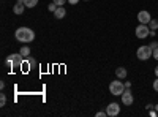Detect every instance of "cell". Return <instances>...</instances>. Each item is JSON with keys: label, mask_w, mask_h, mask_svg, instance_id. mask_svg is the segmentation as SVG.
Segmentation results:
<instances>
[{"label": "cell", "mask_w": 158, "mask_h": 117, "mask_svg": "<svg viewBox=\"0 0 158 117\" xmlns=\"http://www.w3.org/2000/svg\"><path fill=\"white\" fill-rule=\"evenodd\" d=\"M15 36H16V40L19 43H32L35 40V32L32 29H29V27H19L16 30Z\"/></svg>", "instance_id": "6da1fadb"}, {"label": "cell", "mask_w": 158, "mask_h": 117, "mask_svg": "<svg viewBox=\"0 0 158 117\" xmlns=\"http://www.w3.org/2000/svg\"><path fill=\"white\" fill-rule=\"evenodd\" d=\"M24 57L21 56V52L19 54H10L8 57H6V65L11 68V70H19L21 67H22V63H24V60H22Z\"/></svg>", "instance_id": "7a4b0ae2"}, {"label": "cell", "mask_w": 158, "mask_h": 117, "mask_svg": "<svg viewBox=\"0 0 158 117\" xmlns=\"http://www.w3.org/2000/svg\"><path fill=\"white\" fill-rule=\"evenodd\" d=\"M153 56V49L150 46H139L136 51V57L139 60H149Z\"/></svg>", "instance_id": "3957f363"}, {"label": "cell", "mask_w": 158, "mask_h": 117, "mask_svg": "<svg viewBox=\"0 0 158 117\" xmlns=\"http://www.w3.org/2000/svg\"><path fill=\"white\" fill-rule=\"evenodd\" d=\"M125 84L122 82V81H112L111 84H109V92H111V95H122L123 92H125Z\"/></svg>", "instance_id": "277c9868"}, {"label": "cell", "mask_w": 158, "mask_h": 117, "mask_svg": "<svg viewBox=\"0 0 158 117\" xmlns=\"http://www.w3.org/2000/svg\"><path fill=\"white\" fill-rule=\"evenodd\" d=\"M150 33V29L147 24H139L136 27V38H139V40H144V38H147Z\"/></svg>", "instance_id": "5b68a950"}, {"label": "cell", "mask_w": 158, "mask_h": 117, "mask_svg": "<svg viewBox=\"0 0 158 117\" xmlns=\"http://www.w3.org/2000/svg\"><path fill=\"white\" fill-rule=\"evenodd\" d=\"M106 112H108L109 117H115V115H118V114H120V106H118V103H115V101L109 103V105L106 106Z\"/></svg>", "instance_id": "8992f818"}, {"label": "cell", "mask_w": 158, "mask_h": 117, "mask_svg": "<svg viewBox=\"0 0 158 117\" xmlns=\"http://www.w3.org/2000/svg\"><path fill=\"white\" fill-rule=\"evenodd\" d=\"M120 97H122V103H123L125 106H131V105H133L135 98H133V94H131L130 89H125V92H123Z\"/></svg>", "instance_id": "52a82bcc"}, {"label": "cell", "mask_w": 158, "mask_h": 117, "mask_svg": "<svg viewBox=\"0 0 158 117\" xmlns=\"http://www.w3.org/2000/svg\"><path fill=\"white\" fill-rule=\"evenodd\" d=\"M150 19H152V16H150V13H149L147 10H142V11L138 13V21H139V24H147V25H149Z\"/></svg>", "instance_id": "ba28073f"}, {"label": "cell", "mask_w": 158, "mask_h": 117, "mask_svg": "<svg viewBox=\"0 0 158 117\" xmlns=\"http://www.w3.org/2000/svg\"><path fill=\"white\" fill-rule=\"evenodd\" d=\"M25 8H27V6L24 5V0H18V2L15 3V6H13V13L19 16V15H22V13L25 11Z\"/></svg>", "instance_id": "9c48e42d"}, {"label": "cell", "mask_w": 158, "mask_h": 117, "mask_svg": "<svg viewBox=\"0 0 158 117\" xmlns=\"http://www.w3.org/2000/svg\"><path fill=\"white\" fill-rule=\"evenodd\" d=\"M65 16H67V10H65L63 6H59V8L54 11V18H57V19H63Z\"/></svg>", "instance_id": "30bf717a"}, {"label": "cell", "mask_w": 158, "mask_h": 117, "mask_svg": "<svg viewBox=\"0 0 158 117\" xmlns=\"http://www.w3.org/2000/svg\"><path fill=\"white\" fill-rule=\"evenodd\" d=\"M127 74H128L127 68H123V67H118V68H115V76L118 77V79H125Z\"/></svg>", "instance_id": "8fae6325"}, {"label": "cell", "mask_w": 158, "mask_h": 117, "mask_svg": "<svg viewBox=\"0 0 158 117\" xmlns=\"http://www.w3.org/2000/svg\"><path fill=\"white\" fill-rule=\"evenodd\" d=\"M19 52H21V56H22L24 59H27V57H30V48H29V46H22Z\"/></svg>", "instance_id": "7c38bea8"}, {"label": "cell", "mask_w": 158, "mask_h": 117, "mask_svg": "<svg viewBox=\"0 0 158 117\" xmlns=\"http://www.w3.org/2000/svg\"><path fill=\"white\" fill-rule=\"evenodd\" d=\"M24 5L27 8H35L38 5V0H24Z\"/></svg>", "instance_id": "4fadbf2b"}, {"label": "cell", "mask_w": 158, "mask_h": 117, "mask_svg": "<svg viewBox=\"0 0 158 117\" xmlns=\"http://www.w3.org/2000/svg\"><path fill=\"white\" fill-rule=\"evenodd\" d=\"M149 29H150V30H156V29H158V21H156V19H150Z\"/></svg>", "instance_id": "5bb4252c"}, {"label": "cell", "mask_w": 158, "mask_h": 117, "mask_svg": "<svg viewBox=\"0 0 158 117\" xmlns=\"http://www.w3.org/2000/svg\"><path fill=\"white\" fill-rule=\"evenodd\" d=\"M5 105H6V95L0 94V106H5Z\"/></svg>", "instance_id": "9a60e30c"}, {"label": "cell", "mask_w": 158, "mask_h": 117, "mask_svg": "<svg viewBox=\"0 0 158 117\" xmlns=\"http://www.w3.org/2000/svg\"><path fill=\"white\" fill-rule=\"evenodd\" d=\"M57 6H62V5H65V2H68V0H52Z\"/></svg>", "instance_id": "2e32d148"}, {"label": "cell", "mask_w": 158, "mask_h": 117, "mask_svg": "<svg viewBox=\"0 0 158 117\" xmlns=\"http://www.w3.org/2000/svg\"><path fill=\"white\" fill-rule=\"evenodd\" d=\"M48 8H49V11H52V13H54V11H56V10H57V8H59V6H57V5H56V3H54V2H52V3H51V5H49V6H48Z\"/></svg>", "instance_id": "e0dca14e"}, {"label": "cell", "mask_w": 158, "mask_h": 117, "mask_svg": "<svg viewBox=\"0 0 158 117\" xmlns=\"http://www.w3.org/2000/svg\"><path fill=\"white\" fill-rule=\"evenodd\" d=\"M27 62H29V65H30V68H33L35 65H36V62H35L33 59H30V57H27Z\"/></svg>", "instance_id": "ac0fdd59"}, {"label": "cell", "mask_w": 158, "mask_h": 117, "mask_svg": "<svg viewBox=\"0 0 158 117\" xmlns=\"http://www.w3.org/2000/svg\"><path fill=\"white\" fill-rule=\"evenodd\" d=\"M106 115H108L106 111H98V112H97V117H106Z\"/></svg>", "instance_id": "d6986e66"}, {"label": "cell", "mask_w": 158, "mask_h": 117, "mask_svg": "<svg viewBox=\"0 0 158 117\" xmlns=\"http://www.w3.org/2000/svg\"><path fill=\"white\" fill-rule=\"evenodd\" d=\"M153 90H155V92H158V77L153 81Z\"/></svg>", "instance_id": "ffe728a7"}, {"label": "cell", "mask_w": 158, "mask_h": 117, "mask_svg": "<svg viewBox=\"0 0 158 117\" xmlns=\"http://www.w3.org/2000/svg\"><path fill=\"white\" fill-rule=\"evenodd\" d=\"M152 57H153L155 60H158V48H156V49H153V56H152Z\"/></svg>", "instance_id": "44dd1931"}, {"label": "cell", "mask_w": 158, "mask_h": 117, "mask_svg": "<svg viewBox=\"0 0 158 117\" xmlns=\"http://www.w3.org/2000/svg\"><path fill=\"white\" fill-rule=\"evenodd\" d=\"M150 48H152V49H156V48H158V43H156V41H153V43L150 44Z\"/></svg>", "instance_id": "7402d4cb"}, {"label": "cell", "mask_w": 158, "mask_h": 117, "mask_svg": "<svg viewBox=\"0 0 158 117\" xmlns=\"http://www.w3.org/2000/svg\"><path fill=\"white\" fill-rule=\"evenodd\" d=\"M77 2H79V0H68V3H70V5H76Z\"/></svg>", "instance_id": "603a6c76"}, {"label": "cell", "mask_w": 158, "mask_h": 117, "mask_svg": "<svg viewBox=\"0 0 158 117\" xmlns=\"http://www.w3.org/2000/svg\"><path fill=\"white\" fill-rule=\"evenodd\" d=\"M155 74H156V77H158V67H155Z\"/></svg>", "instance_id": "cb8c5ba5"}, {"label": "cell", "mask_w": 158, "mask_h": 117, "mask_svg": "<svg viewBox=\"0 0 158 117\" xmlns=\"http://www.w3.org/2000/svg\"><path fill=\"white\" fill-rule=\"evenodd\" d=\"M155 111H156V112H158V105H155Z\"/></svg>", "instance_id": "d4e9b609"}, {"label": "cell", "mask_w": 158, "mask_h": 117, "mask_svg": "<svg viewBox=\"0 0 158 117\" xmlns=\"http://www.w3.org/2000/svg\"><path fill=\"white\" fill-rule=\"evenodd\" d=\"M84 2H85V0H84Z\"/></svg>", "instance_id": "484cf974"}]
</instances>
